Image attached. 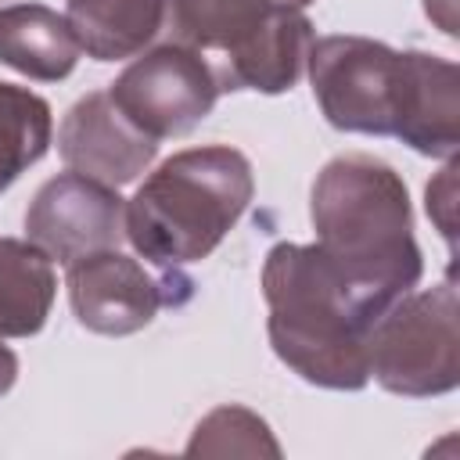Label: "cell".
<instances>
[{
	"mask_svg": "<svg viewBox=\"0 0 460 460\" xmlns=\"http://www.w3.org/2000/svg\"><path fill=\"white\" fill-rule=\"evenodd\" d=\"M25 237L61 266L101 248H119L126 237V198H119V187L83 172H58L32 194Z\"/></svg>",
	"mask_w": 460,
	"mask_h": 460,
	"instance_id": "9c48e42d",
	"label": "cell"
},
{
	"mask_svg": "<svg viewBox=\"0 0 460 460\" xmlns=\"http://www.w3.org/2000/svg\"><path fill=\"white\" fill-rule=\"evenodd\" d=\"M108 97L144 137L169 140L187 137L212 115L219 83L201 54L169 40L140 50L115 83H108Z\"/></svg>",
	"mask_w": 460,
	"mask_h": 460,
	"instance_id": "ba28073f",
	"label": "cell"
},
{
	"mask_svg": "<svg viewBox=\"0 0 460 460\" xmlns=\"http://www.w3.org/2000/svg\"><path fill=\"white\" fill-rule=\"evenodd\" d=\"M65 18L86 58L126 61L165 25V0H65Z\"/></svg>",
	"mask_w": 460,
	"mask_h": 460,
	"instance_id": "7c38bea8",
	"label": "cell"
},
{
	"mask_svg": "<svg viewBox=\"0 0 460 460\" xmlns=\"http://www.w3.org/2000/svg\"><path fill=\"white\" fill-rule=\"evenodd\" d=\"M370 377L402 399L446 395L460 385V298L453 270L442 284L392 302L367 341Z\"/></svg>",
	"mask_w": 460,
	"mask_h": 460,
	"instance_id": "8992f818",
	"label": "cell"
},
{
	"mask_svg": "<svg viewBox=\"0 0 460 460\" xmlns=\"http://www.w3.org/2000/svg\"><path fill=\"white\" fill-rule=\"evenodd\" d=\"M79 40L65 14L47 4L0 7V65L36 83H61L79 65Z\"/></svg>",
	"mask_w": 460,
	"mask_h": 460,
	"instance_id": "8fae6325",
	"label": "cell"
},
{
	"mask_svg": "<svg viewBox=\"0 0 460 460\" xmlns=\"http://www.w3.org/2000/svg\"><path fill=\"white\" fill-rule=\"evenodd\" d=\"M65 288L79 327L104 338L137 334L162 305H183L194 295V280L183 270L151 273L140 259L119 248H101L68 262Z\"/></svg>",
	"mask_w": 460,
	"mask_h": 460,
	"instance_id": "52a82bcc",
	"label": "cell"
},
{
	"mask_svg": "<svg viewBox=\"0 0 460 460\" xmlns=\"http://www.w3.org/2000/svg\"><path fill=\"white\" fill-rule=\"evenodd\" d=\"M18 381V356L0 341V395H7Z\"/></svg>",
	"mask_w": 460,
	"mask_h": 460,
	"instance_id": "ac0fdd59",
	"label": "cell"
},
{
	"mask_svg": "<svg viewBox=\"0 0 460 460\" xmlns=\"http://www.w3.org/2000/svg\"><path fill=\"white\" fill-rule=\"evenodd\" d=\"M255 198L244 151L201 144L169 155L126 201V241L155 270L208 259Z\"/></svg>",
	"mask_w": 460,
	"mask_h": 460,
	"instance_id": "277c9868",
	"label": "cell"
},
{
	"mask_svg": "<svg viewBox=\"0 0 460 460\" xmlns=\"http://www.w3.org/2000/svg\"><path fill=\"white\" fill-rule=\"evenodd\" d=\"M424 11L446 36H456V0H424Z\"/></svg>",
	"mask_w": 460,
	"mask_h": 460,
	"instance_id": "e0dca14e",
	"label": "cell"
},
{
	"mask_svg": "<svg viewBox=\"0 0 460 460\" xmlns=\"http://www.w3.org/2000/svg\"><path fill=\"white\" fill-rule=\"evenodd\" d=\"M54 140L50 104L29 86L0 79V194L36 165Z\"/></svg>",
	"mask_w": 460,
	"mask_h": 460,
	"instance_id": "5bb4252c",
	"label": "cell"
},
{
	"mask_svg": "<svg viewBox=\"0 0 460 460\" xmlns=\"http://www.w3.org/2000/svg\"><path fill=\"white\" fill-rule=\"evenodd\" d=\"M313 97L341 133L395 137L449 162L460 147V68L428 50H395L370 36H320L305 58Z\"/></svg>",
	"mask_w": 460,
	"mask_h": 460,
	"instance_id": "6da1fadb",
	"label": "cell"
},
{
	"mask_svg": "<svg viewBox=\"0 0 460 460\" xmlns=\"http://www.w3.org/2000/svg\"><path fill=\"white\" fill-rule=\"evenodd\" d=\"M58 155L72 172L101 180L108 187H126L158 155V140L144 137L108 97L93 90L79 97L58 126Z\"/></svg>",
	"mask_w": 460,
	"mask_h": 460,
	"instance_id": "30bf717a",
	"label": "cell"
},
{
	"mask_svg": "<svg viewBox=\"0 0 460 460\" xmlns=\"http://www.w3.org/2000/svg\"><path fill=\"white\" fill-rule=\"evenodd\" d=\"M313 0H165L172 43L201 54L219 93H288L316 40L305 14Z\"/></svg>",
	"mask_w": 460,
	"mask_h": 460,
	"instance_id": "5b68a950",
	"label": "cell"
},
{
	"mask_svg": "<svg viewBox=\"0 0 460 460\" xmlns=\"http://www.w3.org/2000/svg\"><path fill=\"white\" fill-rule=\"evenodd\" d=\"M187 456H280V442L273 438L270 424L248 410V406H237V402H226V406H216L208 410L194 431H190V442L183 446Z\"/></svg>",
	"mask_w": 460,
	"mask_h": 460,
	"instance_id": "9a60e30c",
	"label": "cell"
},
{
	"mask_svg": "<svg viewBox=\"0 0 460 460\" xmlns=\"http://www.w3.org/2000/svg\"><path fill=\"white\" fill-rule=\"evenodd\" d=\"M266 334L277 359L305 385L359 392L370 385L367 341L377 323L327 255L313 244L277 241L262 259Z\"/></svg>",
	"mask_w": 460,
	"mask_h": 460,
	"instance_id": "3957f363",
	"label": "cell"
},
{
	"mask_svg": "<svg viewBox=\"0 0 460 460\" xmlns=\"http://www.w3.org/2000/svg\"><path fill=\"white\" fill-rule=\"evenodd\" d=\"M424 208H428V216H431V223L438 226V234L446 237V244H449V252L456 255V158H449L446 165H442V172L428 183V190H424Z\"/></svg>",
	"mask_w": 460,
	"mask_h": 460,
	"instance_id": "2e32d148",
	"label": "cell"
},
{
	"mask_svg": "<svg viewBox=\"0 0 460 460\" xmlns=\"http://www.w3.org/2000/svg\"><path fill=\"white\" fill-rule=\"evenodd\" d=\"M58 298L54 259L29 237H0V338L43 331Z\"/></svg>",
	"mask_w": 460,
	"mask_h": 460,
	"instance_id": "4fadbf2b",
	"label": "cell"
},
{
	"mask_svg": "<svg viewBox=\"0 0 460 460\" xmlns=\"http://www.w3.org/2000/svg\"><path fill=\"white\" fill-rule=\"evenodd\" d=\"M316 248L377 320L420 284L424 255L402 176L374 155L331 158L309 190Z\"/></svg>",
	"mask_w": 460,
	"mask_h": 460,
	"instance_id": "7a4b0ae2",
	"label": "cell"
}]
</instances>
